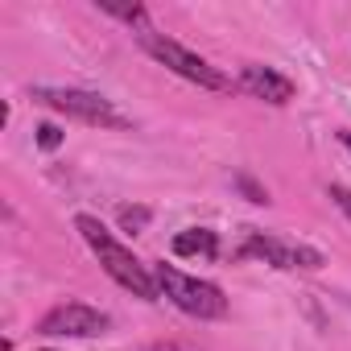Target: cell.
<instances>
[{
    "mask_svg": "<svg viewBox=\"0 0 351 351\" xmlns=\"http://www.w3.org/2000/svg\"><path fill=\"white\" fill-rule=\"evenodd\" d=\"M136 42H141V50H145L153 62H161L165 71H173L178 79L203 87V91H232V79H228L219 66H211L207 58H199L195 50H186L182 42H173V38H165V34H157V29L136 34Z\"/></svg>",
    "mask_w": 351,
    "mask_h": 351,
    "instance_id": "7a4b0ae2",
    "label": "cell"
},
{
    "mask_svg": "<svg viewBox=\"0 0 351 351\" xmlns=\"http://www.w3.org/2000/svg\"><path fill=\"white\" fill-rule=\"evenodd\" d=\"M116 219H120V228H124V232H132V236H136V232H145V228H149L153 211H149V207H120V215H116Z\"/></svg>",
    "mask_w": 351,
    "mask_h": 351,
    "instance_id": "30bf717a",
    "label": "cell"
},
{
    "mask_svg": "<svg viewBox=\"0 0 351 351\" xmlns=\"http://www.w3.org/2000/svg\"><path fill=\"white\" fill-rule=\"evenodd\" d=\"M240 87L252 95V99H265L273 108H285L293 99V79H285L281 71L273 66H244L240 71Z\"/></svg>",
    "mask_w": 351,
    "mask_h": 351,
    "instance_id": "52a82bcc",
    "label": "cell"
},
{
    "mask_svg": "<svg viewBox=\"0 0 351 351\" xmlns=\"http://www.w3.org/2000/svg\"><path fill=\"white\" fill-rule=\"evenodd\" d=\"M29 99L42 104V108H54V112H62L79 124H91V128H128L132 124L112 99H104L95 91H83V87H34Z\"/></svg>",
    "mask_w": 351,
    "mask_h": 351,
    "instance_id": "277c9868",
    "label": "cell"
},
{
    "mask_svg": "<svg viewBox=\"0 0 351 351\" xmlns=\"http://www.w3.org/2000/svg\"><path fill=\"white\" fill-rule=\"evenodd\" d=\"M240 256H256L273 269H322V252L310 248V244H298V240H285V236H269V232H252L248 228V240L240 248Z\"/></svg>",
    "mask_w": 351,
    "mask_h": 351,
    "instance_id": "5b68a950",
    "label": "cell"
},
{
    "mask_svg": "<svg viewBox=\"0 0 351 351\" xmlns=\"http://www.w3.org/2000/svg\"><path fill=\"white\" fill-rule=\"evenodd\" d=\"M75 228H79V236L87 240V248L95 252L99 269H104L120 289H128V293L141 298V302H157V298H161V285H157L153 269H149L145 261H136L132 248H124L95 215H75Z\"/></svg>",
    "mask_w": 351,
    "mask_h": 351,
    "instance_id": "6da1fadb",
    "label": "cell"
},
{
    "mask_svg": "<svg viewBox=\"0 0 351 351\" xmlns=\"http://www.w3.org/2000/svg\"><path fill=\"white\" fill-rule=\"evenodd\" d=\"M330 199H335V207L351 219V191H347V186H330Z\"/></svg>",
    "mask_w": 351,
    "mask_h": 351,
    "instance_id": "4fadbf2b",
    "label": "cell"
},
{
    "mask_svg": "<svg viewBox=\"0 0 351 351\" xmlns=\"http://www.w3.org/2000/svg\"><path fill=\"white\" fill-rule=\"evenodd\" d=\"M236 186L244 191V199H248V203H269V191H265V186L252 178V173H240V178H236Z\"/></svg>",
    "mask_w": 351,
    "mask_h": 351,
    "instance_id": "8fae6325",
    "label": "cell"
},
{
    "mask_svg": "<svg viewBox=\"0 0 351 351\" xmlns=\"http://www.w3.org/2000/svg\"><path fill=\"white\" fill-rule=\"evenodd\" d=\"M169 248H173V256H186V261H195V256L215 261L219 256V236L211 228H186L169 240Z\"/></svg>",
    "mask_w": 351,
    "mask_h": 351,
    "instance_id": "ba28073f",
    "label": "cell"
},
{
    "mask_svg": "<svg viewBox=\"0 0 351 351\" xmlns=\"http://www.w3.org/2000/svg\"><path fill=\"white\" fill-rule=\"evenodd\" d=\"M58 145H62V128H58V124H50V120H46V124H38V149H46V153H50V149H58Z\"/></svg>",
    "mask_w": 351,
    "mask_h": 351,
    "instance_id": "7c38bea8",
    "label": "cell"
},
{
    "mask_svg": "<svg viewBox=\"0 0 351 351\" xmlns=\"http://www.w3.org/2000/svg\"><path fill=\"white\" fill-rule=\"evenodd\" d=\"M108 326H112V318H108L104 310L87 306V302H62V306H54V310L38 322V330L50 335V339H95V335H104Z\"/></svg>",
    "mask_w": 351,
    "mask_h": 351,
    "instance_id": "8992f818",
    "label": "cell"
},
{
    "mask_svg": "<svg viewBox=\"0 0 351 351\" xmlns=\"http://www.w3.org/2000/svg\"><path fill=\"white\" fill-rule=\"evenodd\" d=\"M339 141L347 145V153H351V132H339Z\"/></svg>",
    "mask_w": 351,
    "mask_h": 351,
    "instance_id": "5bb4252c",
    "label": "cell"
},
{
    "mask_svg": "<svg viewBox=\"0 0 351 351\" xmlns=\"http://www.w3.org/2000/svg\"><path fill=\"white\" fill-rule=\"evenodd\" d=\"M38 351H54V347H38Z\"/></svg>",
    "mask_w": 351,
    "mask_h": 351,
    "instance_id": "9a60e30c",
    "label": "cell"
},
{
    "mask_svg": "<svg viewBox=\"0 0 351 351\" xmlns=\"http://www.w3.org/2000/svg\"><path fill=\"white\" fill-rule=\"evenodd\" d=\"M95 9L99 13H108V17H116V21H124L128 29H136V34H145V29H153L149 25V13H145V5H116V0H95Z\"/></svg>",
    "mask_w": 351,
    "mask_h": 351,
    "instance_id": "9c48e42d",
    "label": "cell"
},
{
    "mask_svg": "<svg viewBox=\"0 0 351 351\" xmlns=\"http://www.w3.org/2000/svg\"><path fill=\"white\" fill-rule=\"evenodd\" d=\"M153 277L161 285V293L178 306L182 314L199 318V322H211V318H223L228 314V298L215 281H199L182 269H173V265H153Z\"/></svg>",
    "mask_w": 351,
    "mask_h": 351,
    "instance_id": "3957f363",
    "label": "cell"
}]
</instances>
